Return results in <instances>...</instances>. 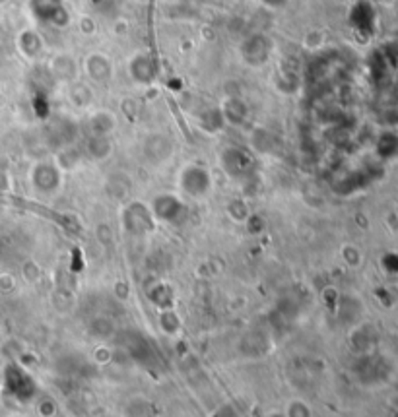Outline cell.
<instances>
[{
  "instance_id": "obj_1",
  "label": "cell",
  "mask_w": 398,
  "mask_h": 417,
  "mask_svg": "<svg viewBox=\"0 0 398 417\" xmlns=\"http://www.w3.org/2000/svg\"><path fill=\"white\" fill-rule=\"evenodd\" d=\"M30 12L37 22L47 26L65 28L70 23V12L65 0H30Z\"/></svg>"
},
{
  "instance_id": "obj_2",
  "label": "cell",
  "mask_w": 398,
  "mask_h": 417,
  "mask_svg": "<svg viewBox=\"0 0 398 417\" xmlns=\"http://www.w3.org/2000/svg\"><path fill=\"white\" fill-rule=\"evenodd\" d=\"M179 184H181V191L191 198H202L206 196L210 189H212V177H210V171L202 165H197V163H191L181 171L179 175Z\"/></svg>"
},
{
  "instance_id": "obj_3",
  "label": "cell",
  "mask_w": 398,
  "mask_h": 417,
  "mask_svg": "<svg viewBox=\"0 0 398 417\" xmlns=\"http://www.w3.org/2000/svg\"><path fill=\"white\" fill-rule=\"evenodd\" d=\"M123 226L128 233L144 235L154 229V213L142 202H133L123 212Z\"/></svg>"
},
{
  "instance_id": "obj_4",
  "label": "cell",
  "mask_w": 398,
  "mask_h": 417,
  "mask_svg": "<svg viewBox=\"0 0 398 417\" xmlns=\"http://www.w3.org/2000/svg\"><path fill=\"white\" fill-rule=\"evenodd\" d=\"M272 43L265 33H253L241 43V57L249 66H262L270 57Z\"/></svg>"
},
{
  "instance_id": "obj_5",
  "label": "cell",
  "mask_w": 398,
  "mask_h": 417,
  "mask_svg": "<svg viewBox=\"0 0 398 417\" xmlns=\"http://www.w3.org/2000/svg\"><path fill=\"white\" fill-rule=\"evenodd\" d=\"M152 213L165 223H179L184 218V204L175 194H157L152 202Z\"/></svg>"
},
{
  "instance_id": "obj_6",
  "label": "cell",
  "mask_w": 398,
  "mask_h": 417,
  "mask_svg": "<svg viewBox=\"0 0 398 417\" xmlns=\"http://www.w3.org/2000/svg\"><path fill=\"white\" fill-rule=\"evenodd\" d=\"M221 165L226 169V173L236 179L247 177L255 167V160L249 152H245L243 148H228L221 154Z\"/></svg>"
},
{
  "instance_id": "obj_7",
  "label": "cell",
  "mask_w": 398,
  "mask_h": 417,
  "mask_svg": "<svg viewBox=\"0 0 398 417\" xmlns=\"http://www.w3.org/2000/svg\"><path fill=\"white\" fill-rule=\"evenodd\" d=\"M31 184L35 191L43 194H52L59 191L60 187V169L55 163H37L31 171Z\"/></svg>"
},
{
  "instance_id": "obj_8",
  "label": "cell",
  "mask_w": 398,
  "mask_h": 417,
  "mask_svg": "<svg viewBox=\"0 0 398 417\" xmlns=\"http://www.w3.org/2000/svg\"><path fill=\"white\" fill-rule=\"evenodd\" d=\"M128 72H131V78H133L136 84H152L155 80V62L154 59L146 55V52H138L131 59V65H128Z\"/></svg>"
},
{
  "instance_id": "obj_9",
  "label": "cell",
  "mask_w": 398,
  "mask_h": 417,
  "mask_svg": "<svg viewBox=\"0 0 398 417\" xmlns=\"http://www.w3.org/2000/svg\"><path fill=\"white\" fill-rule=\"evenodd\" d=\"M86 72L97 84H107L113 78V62L101 52H92L86 57Z\"/></svg>"
},
{
  "instance_id": "obj_10",
  "label": "cell",
  "mask_w": 398,
  "mask_h": 417,
  "mask_svg": "<svg viewBox=\"0 0 398 417\" xmlns=\"http://www.w3.org/2000/svg\"><path fill=\"white\" fill-rule=\"evenodd\" d=\"M171 152H173L171 140L163 134H152L144 142V155L152 163H162V161L170 160Z\"/></svg>"
},
{
  "instance_id": "obj_11",
  "label": "cell",
  "mask_w": 398,
  "mask_h": 417,
  "mask_svg": "<svg viewBox=\"0 0 398 417\" xmlns=\"http://www.w3.org/2000/svg\"><path fill=\"white\" fill-rule=\"evenodd\" d=\"M51 72L57 80L74 82L76 78V60L70 55H57L51 62Z\"/></svg>"
},
{
  "instance_id": "obj_12",
  "label": "cell",
  "mask_w": 398,
  "mask_h": 417,
  "mask_svg": "<svg viewBox=\"0 0 398 417\" xmlns=\"http://www.w3.org/2000/svg\"><path fill=\"white\" fill-rule=\"evenodd\" d=\"M18 47H20L23 57L35 59L37 55L43 51V39L35 30H23L18 37Z\"/></svg>"
},
{
  "instance_id": "obj_13",
  "label": "cell",
  "mask_w": 398,
  "mask_h": 417,
  "mask_svg": "<svg viewBox=\"0 0 398 417\" xmlns=\"http://www.w3.org/2000/svg\"><path fill=\"white\" fill-rule=\"evenodd\" d=\"M223 121L231 123V125H243L247 118V105H245L239 97H229L223 109H221Z\"/></svg>"
},
{
  "instance_id": "obj_14",
  "label": "cell",
  "mask_w": 398,
  "mask_h": 417,
  "mask_svg": "<svg viewBox=\"0 0 398 417\" xmlns=\"http://www.w3.org/2000/svg\"><path fill=\"white\" fill-rule=\"evenodd\" d=\"M113 126H115V118L111 117L109 113H96L94 117L88 121V130L92 136H105L107 138V134L113 130Z\"/></svg>"
},
{
  "instance_id": "obj_15",
  "label": "cell",
  "mask_w": 398,
  "mask_h": 417,
  "mask_svg": "<svg viewBox=\"0 0 398 417\" xmlns=\"http://www.w3.org/2000/svg\"><path fill=\"white\" fill-rule=\"evenodd\" d=\"M200 123H202V128H206V130H220L226 121H223V115H221L220 109H208L200 117Z\"/></svg>"
},
{
  "instance_id": "obj_16",
  "label": "cell",
  "mask_w": 398,
  "mask_h": 417,
  "mask_svg": "<svg viewBox=\"0 0 398 417\" xmlns=\"http://www.w3.org/2000/svg\"><path fill=\"white\" fill-rule=\"evenodd\" d=\"M88 152L96 160H101V157H105V155L109 154V142H107V138L105 136H92V138L88 140Z\"/></svg>"
},
{
  "instance_id": "obj_17",
  "label": "cell",
  "mask_w": 398,
  "mask_h": 417,
  "mask_svg": "<svg viewBox=\"0 0 398 417\" xmlns=\"http://www.w3.org/2000/svg\"><path fill=\"white\" fill-rule=\"evenodd\" d=\"M70 99L76 105H86V103L92 101V91L84 84H74L72 89H70Z\"/></svg>"
},
{
  "instance_id": "obj_18",
  "label": "cell",
  "mask_w": 398,
  "mask_h": 417,
  "mask_svg": "<svg viewBox=\"0 0 398 417\" xmlns=\"http://www.w3.org/2000/svg\"><path fill=\"white\" fill-rule=\"evenodd\" d=\"M228 212L231 213L237 221H241L247 218V206H245L243 202H239V200H233V202L228 206Z\"/></svg>"
},
{
  "instance_id": "obj_19",
  "label": "cell",
  "mask_w": 398,
  "mask_h": 417,
  "mask_svg": "<svg viewBox=\"0 0 398 417\" xmlns=\"http://www.w3.org/2000/svg\"><path fill=\"white\" fill-rule=\"evenodd\" d=\"M260 4L266 8H272V10H278V8L286 6L288 0H260Z\"/></svg>"
},
{
  "instance_id": "obj_20",
  "label": "cell",
  "mask_w": 398,
  "mask_h": 417,
  "mask_svg": "<svg viewBox=\"0 0 398 417\" xmlns=\"http://www.w3.org/2000/svg\"><path fill=\"white\" fill-rule=\"evenodd\" d=\"M8 2H10V0H0V6H2V4H8Z\"/></svg>"
}]
</instances>
